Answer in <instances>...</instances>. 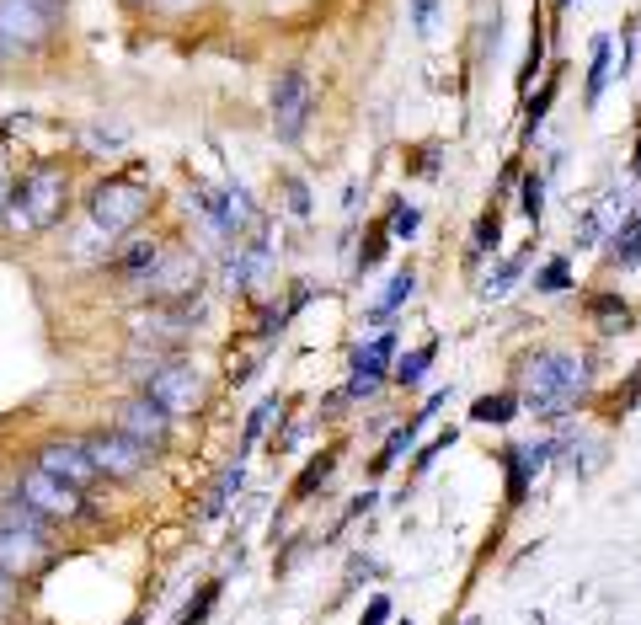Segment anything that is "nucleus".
I'll return each mask as SVG.
<instances>
[{"label": "nucleus", "instance_id": "1", "mask_svg": "<svg viewBox=\"0 0 641 625\" xmlns=\"http://www.w3.org/2000/svg\"><path fill=\"white\" fill-rule=\"evenodd\" d=\"M513 390L524 396V412H535L540 423H567L593 390V364L588 353L545 342V348L524 353V364L513 369Z\"/></svg>", "mask_w": 641, "mask_h": 625}, {"label": "nucleus", "instance_id": "2", "mask_svg": "<svg viewBox=\"0 0 641 625\" xmlns=\"http://www.w3.org/2000/svg\"><path fill=\"white\" fill-rule=\"evenodd\" d=\"M70 193V171L59 161H33L11 182V198H6V220L11 225H27V230H54L65 220V198Z\"/></svg>", "mask_w": 641, "mask_h": 625}, {"label": "nucleus", "instance_id": "3", "mask_svg": "<svg viewBox=\"0 0 641 625\" xmlns=\"http://www.w3.org/2000/svg\"><path fill=\"white\" fill-rule=\"evenodd\" d=\"M86 214H91L97 230H107V236H123V230H134L150 214V193L139 182H129V177H107V182L91 187Z\"/></svg>", "mask_w": 641, "mask_h": 625}, {"label": "nucleus", "instance_id": "4", "mask_svg": "<svg viewBox=\"0 0 641 625\" xmlns=\"http://www.w3.org/2000/svg\"><path fill=\"white\" fill-rule=\"evenodd\" d=\"M145 289H150V300L155 305H187V300H198V289H203V262L193 246H166L161 262L150 268L145 278Z\"/></svg>", "mask_w": 641, "mask_h": 625}, {"label": "nucleus", "instance_id": "5", "mask_svg": "<svg viewBox=\"0 0 641 625\" xmlns=\"http://www.w3.org/2000/svg\"><path fill=\"white\" fill-rule=\"evenodd\" d=\"M145 390L150 401H161L171 417H198L203 412V374L198 364H187V358H171V364H161L155 374H145Z\"/></svg>", "mask_w": 641, "mask_h": 625}, {"label": "nucleus", "instance_id": "6", "mask_svg": "<svg viewBox=\"0 0 641 625\" xmlns=\"http://www.w3.org/2000/svg\"><path fill=\"white\" fill-rule=\"evenodd\" d=\"M390 369H396V326H380V337L364 342L353 358H348V385L342 396L348 401H369L390 385Z\"/></svg>", "mask_w": 641, "mask_h": 625}, {"label": "nucleus", "instance_id": "7", "mask_svg": "<svg viewBox=\"0 0 641 625\" xmlns=\"http://www.w3.org/2000/svg\"><path fill=\"white\" fill-rule=\"evenodd\" d=\"M17 497H27L38 513H49L54 524H75V519H86V513H91L86 492L65 487V481H54L49 471H38V465H27V471L17 476Z\"/></svg>", "mask_w": 641, "mask_h": 625}, {"label": "nucleus", "instance_id": "8", "mask_svg": "<svg viewBox=\"0 0 641 625\" xmlns=\"http://www.w3.org/2000/svg\"><path fill=\"white\" fill-rule=\"evenodd\" d=\"M33 465H38V471H49L54 481H65V487H75V492H91L102 481L86 439H43L33 449Z\"/></svg>", "mask_w": 641, "mask_h": 625}, {"label": "nucleus", "instance_id": "9", "mask_svg": "<svg viewBox=\"0 0 641 625\" xmlns=\"http://www.w3.org/2000/svg\"><path fill=\"white\" fill-rule=\"evenodd\" d=\"M556 460V439H529V444H503L497 449V465H503V492H508V508H519L529 487L545 476V465Z\"/></svg>", "mask_w": 641, "mask_h": 625}, {"label": "nucleus", "instance_id": "10", "mask_svg": "<svg viewBox=\"0 0 641 625\" xmlns=\"http://www.w3.org/2000/svg\"><path fill=\"white\" fill-rule=\"evenodd\" d=\"M86 449H91V460H97V471H102L107 481H134V476H145L150 460H155V449L134 444L129 433H118V428L86 433Z\"/></svg>", "mask_w": 641, "mask_h": 625}, {"label": "nucleus", "instance_id": "11", "mask_svg": "<svg viewBox=\"0 0 641 625\" xmlns=\"http://www.w3.org/2000/svg\"><path fill=\"white\" fill-rule=\"evenodd\" d=\"M305 123H310V75L305 65H289L273 86V134L284 145H294L305 134Z\"/></svg>", "mask_w": 641, "mask_h": 625}, {"label": "nucleus", "instance_id": "12", "mask_svg": "<svg viewBox=\"0 0 641 625\" xmlns=\"http://www.w3.org/2000/svg\"><path fill=\"white\" fill-rule=\"evenodd\" d=\"M171 423H177V417H171L161 401H150L145 390H139V396H129V401L113 412V428L129 433V439L145 444V449H166V444H171Z\"/></svg>", "mask_w": 641, "mask_h": 625}, {"label": "nucleus", "instance_id": "13", "mask_svg": "<svg viewBox=\"0 0 641 625\" xmlns=\"http://www.w3.org/2000/svg\"><path fill=\"white\" fill-rule=\"evenodd\" d=\"M444 401H449V390H433V396L422 401V406H417L412 417H406L401 428H390V439H385V449H380V455L369 460V476H385V471H396V465H401V460H406V455H412V449H417V433H422V428L433 423V412H439Z\"/></svg>", "mask_w": 641, "mask_h": 625}, {"label": "nucleus", "instance_id": "14", "mask_svg": "<svg viewBox=\"0 0 641 625\" xmlns=\"http://www.w3.org/2000/svg\"><path fill=\"white\" fill-rule=\"evenodd\" d=\"M268 268H273V241H268V230H257V236L236 241V252L225 257L220 278H225V289H246V284H257Z\"/></svg>", "mask_w": 641, "mask_h": 625}, {"label": "nucleus", "instance_id": "15", "mask_svg": "<svg viewBox=\"0 0 641 625\" xmlns=\"http://www.w3.org/2000/svg\"><path fill=\"white\" fill-rule=\"evenodd\" d=\"M583 316L599 326L604 337L636 332V310H631V300H625V294H615V289H593L588 300H583Z\"/></svg>", "mask_w": 641, "mask_h": 625}, {"label": "nucleus", "instance_id": "16", "mask_svg": "<svg viewBox=\"0 0 641 625\" xmlns=\"http://www.w3.org/2000/svg\"><path fill=\"white\" fill-rule=\"evenodd\" d=\"M43 561H49V540L17 535V529H0V572H11V577H33Z\"/></svg>", "mask_w": 641, "mask_h": 625}, {"label": "nucleus", "instance_id": "17", "mask_svg": "<svg viewBox=\"0 0 641 625\" xmlns=\"http://www.w3.org/2000/svg\"><path fill=\"white\" fill-rule=\"evenodd\" d=\"M604 262L609 268H620V273H631L641 268V198L625 209V220L609 230V241H604Z\"/></svg>", "mask_w": 641, "mask_h": 625}, {"label": "nucleus", "instance_id": "18", "mask_svg": "<svg viewBox=\"0 0 641 625\" xmlns=\"http://www.w3.org/2000/svg\"><path fill=\"white\" fill-rule=\"evenodd\" d=\"M556 455L567 460L577 476H593L604 465V439L588 428H567V433H556Z\"/></svg>", "mask_w": 641, "mask_h": 625}, {"label": "nucleus", "instance_id": "19", "mask_svg": "<svg viewBox=\"0 0 641 625\" xmlns=\"http://www.w3.org/2000/svg\"><path fill=\"white\" fill-rule=\"evenodd\" d=\"M609 81H615V43L599 33V38L588 43V75H583V107H588V113L604 102Z\"/></svg>", "mask_w": 641, "mask_h": 625}, {"label": "nucleus", "instance_id": "20", "mask_svg": "<svg viewBox=\"0 0 641 625\" xmlns=\"http://www.w3.org/2000/svg\"><path fill=\"white\" fill-rule=\"evenodd\" d=\"M497 252H503V209H497V203H487V209L476 214V225H471L465 262H471V268H481V262H492Z\"/></svg>", "mask_w": 641, "mask_h": 625}, {"label": "nucleus", "instance_id": "21", "mask_svg": "<svg viewBox=\"0 0 641 625\" xmlns=\"http://www.w3.org/2000/svg\"><path fill=\"white\" fill-rule=\"evenodd\" d=\"M529 257H535V246H524V252H513V257H497L492 268L481 273V300H508V294L519 289Z\"/></svg>", "mask_w": 641, "mask_h": 625}, {"label": "nucleus", "instance_id": "22", "mask_svg": "<svg viewBox=\"0 0 641 625\" xmlns=\"http://www.w3.org/2000/svg\"><path fill=\"white\" fill-rule=\"evenodd\" d=\"M433 358H439V337H428V342H417V348L396 353V369H390V385H401V390H422V385H428V369H433Z\"/></svg>", "mask_w": 641, "mask_h": 625}, {"label": "nucleus", "instance_id": "23", "mask_svg": "<svg viewBox=\"0 0 641 625\" xmlns=\"http://www.w3.org/2000/svg\"><path fill=\"white\" fill-rule=\"evenodd\" d=\"M0 529H17V535L49 540V535H54V519H49V513H38L33 503H27V497L6 492V497H0Z\"/></svg>", "mask_w": 641, "mask_h": 625}, {"label": "nucleus", "instance_id": "24", "mask_svg": "<svg viewBox=\"0 0 641 625\" xmlns=\"http://www.w3.org/2000/svg\"><path fill=\"white\" fill-rule=\"evenodd\" d=\"M161 252H166V246L155 241V236H134V241L113 257V273H118V278H129V284H145L150 268L161 262Z\"/></svg>", "mask_w": 641, "mask_h": 625}, {"label": "nucleus", "instance_id": "25", "mask_svg": "<svg viewBox=\"0 0 641 625\" xmlns=\"http://www.w3.org/2000/svg\"><path fill=\"white\" fill-rule=\"evenodd\" d=\"M524 412V396H519V390H492V396H476L471 401V423H481V428H508L513 423V417H519Z\"/></svg>", "mask_w": 641, "mask_h": 625}, {"label": "nucleus", "instance_id": "26", "mask_svg": "<svg viewBox=\"0 0 641 625\" xmlns=\"http://www.w3.org/2000/svg\"><path fill=\"white\" fill-rule=\"evenodd\" d=\"M412 294H417V273H412V268H396V273H390V284L380 289V300L364 310V321H369V326H385L406 300H412Z\"/></svg>", "mask_w": 641, "mask_h": 625}, {"label": "nucleus", "instance_id": "27", "mask_svg": "<svg viewBox=\"0 0 641 625\" xmlns=\"http://www.w3.org/2000/svg\"><path fill=\"white\" fill-rule=\"evenodd\" d=\"M337 455H342V444H326L316 460L305 465L300 476H294V487H289V503H310V497H316L326 481H332V471H337Z\"/></svg>", "mask_w": 641, "mask_h": 625}, {"label": "nucleus", "instance_id": "28", "mask_svg": "<svg viewBox=\"0 0 641 625\" xmlns=\"http://www.w3.org/2000/svg\"><path fill=\"white\" fill-rule=\"evenodd\" d=\"M241 476H246V465H241V455H236V460H230L225 471H220V481L209 487V497L198 503V519H220V513L230 508V497L241 492Z\"/></svg>", "mask_w": 641, "mask_h": 625}, {"label": "nucleus", "instance_id": "29", "mask_svg": "<svg viewBox=\"0 0 641 625\" xmlns=\"http://www.w3.org/2000/svg\"><path fill=\"white\" fill-rule=\"evenodd\" d=\"M556 91H561V65L556 70H545V81H540V91L524 102V139H535L540 134V123L551 118V107H556Z\"/></svg>", "mask_w": 641, "mask_h": 625}, {"label": "nucleus", "instance_id": "30", "mask_svg": "<svg viewBox=\"0 0 641 625\" xmlns=\"http://www.w3.org/2000/svg\"><path fill=\"white\" fill-rule=\"evenodd\" d=\"M572 284H577V268H572V257H567V252L545 257L540 268H535V289H540V294H567Z\"/></svg>", "mask_w": 641, "mask_h": 625}, {"label": "nucleus", "instance_id": "31", "mask_svg": "<svg viewBox=\"0 0 641 625\" xmlns=\"http://www.w3.org/2000/svg\"><path fill=\"white\" fill-rule=\"evenodd\" d=\"M545 38H551V27L535 11V22H529V54H524V70H519V91L535 86V75H545Z\"/></svg>", "mask_w": 641, "mask_h": 625}, {"label": "nucleus", "instance_id": "32", "mask_svg": "<svg viewBox=\"0 0 641 625\" xmlns=\"http://www.w3.org/2000/svg\"><path fill=\"white\" fill-rule=\"evenodd\" d=\"M519 214L540 230V220H545V171H524L519 177Z\"/></svg>", "mask_w": 641, "mask_h": 625}, {"label": "nucleus", "instance_id": "33", "mask_svg": "<svg viewBox=\"0 0 641 625\" xmlns=\"http://www.w3.org/2000/svg\"><path fill=\"white\" fill-rule=\"evenodd\" d=\"M390 246H396V241H390V220H380V225H374V230H369V236H364V246H358V262H353V268H358V278H364V273H374V268H380V262H385V252H390Z\"/></svg>", "mask_w": 641, "mask_h": 625}, {"label": "nucleus", "instance_id": "34", "mask_svg": "<svg viewBox=\"0 0 641 625\" xmlns=\"http://www.w3.org/2000/svg\"><path fill=\"white\" fill-rule=\"evenodd\" d=\"M273 417H284V401H278V396L257 401L252 412H246V428H241V455H246V449H252V444L262 439V433H268V423H273Z\"/></svg>", "mask_w": 641, "mask_h": 625}, {"label": "nucleus", "instance_id": "35", "mask_svg": "<svg viewBox=\"0 0 641 625\" xmlns=\"http://www.w3.org/2000/svg\"><path fill=\"white\" fill-rule=\"evenodd\" d=\"M220 588H225V577H209V583L198 588V599H187L182 604V615H177V625H203L214 615V604H220Z\"/></svg>", "mask_w": 641, "mask_h": 625}, {"label": "nucleus", "instance_id": "36", "mask_svg": "<svg viewBox=\"0 0 641 625\" xmlns=\"http://www.w3.org/2000/svg\"><path fill=\"white\" fill-rule=\"evenodd\" d=\"M636 406H641V364H636L631 374H625V385L615 390V396H609V406H604V417H609V423H625V417H631Z\"/></svg>", "mask_w": 641, "mask_h": 625}, {"label": "nucleus", "instance_id": "37", "mask_svg": "<svg viewBox=\"0 0 641 625\" xmlns=\"http://www.w3.org/2000/svg\"><path fill=\"white\" fill-rule=\"evenodd\" d=\"M385 220H390V241H412L422 230V209H417V203H406V198H396Z\"/></svg>", "mask_w": 641, "mask_h": 625}, {"label": "nucleus", "instance_id": "38", "mask_svg": "<svg viewBox=\"0 0 641 625\" xmlns=\"http://www.w3.org/2000/svg\"><path fill=\"white\" fill-rule=\"evenodd\" d=\"M455 439H460V428H439V433H433V439H428V444H422V449H417V460H412V471H417V476H428V471H433V465H439V455H449V449H455Z\"/></svg>", "mask_w": 641, "mask_h": 625}, {"label": "nucleus", "instance_id": "39", "mask_svg": "<svg viewBox=\"0 0 641 625\" xmlns=\"http://www.w3.org/2000/svg\"><path fill=\"white\" fill-rule=\"evenodd\" d=\"M278 187H284V209L294 214V220H310V187L294 177V171H284V177H278Z\"/></svg>", "mask_w": 641, "mask_h": 625}, {"label": "nucleus", "instance_id": "40", "mask_svg": "<svg viewBox=\"0 0 641 625\" xmlns=\"http://www.w3.org/2000/svg\"><path fill=\"white\" fill-rule=\"evenodd\" d=\"M636 38H641V22H636V17H625V43H620V65H615L620 81L636 70Z\"/></svg>", "mask_w": 641, "mask_h": 625}, {"label": "nucleus", "instance_id": "41", "mask_svg": "<svg viewBox=\"0 0 641 625\" xmlns=\"http://www.w3.org/2000/svg\"><path fill=\"white\" fill-rule=\"evenodd\" d=\"M390 615H396V599L390 593H369L364 615H358V625H390Z\"/></svg>", "mask_w": 641, "mask_h": 625}, {"label": "nucleus", "instance_id": "42", "mask_svg": "<svg viewBox=\"0 0 641 625\" xmlns=\"http://www.w3.org/2000/svg\"><path fill=\"white\" fill-rule=\"evenodd\" d=\"M17 604H22V577L0 572V620H11V615H17Z\"/></svg>", "mask_w": 641, "mask_h": 625}, {"label": "nucleus", "instance_id": "43", "mask_svg": "<svg viewBox=\"0 0 641 625\" xmlns=\"http://www.w3.org/2000/svg\"><path fill=\"white\" fill-rule=\"evenodd\" d=\"M417 171V177H439V145H422V150H412V161H406Z\"/></svg>", "mask_w": 641, "mask_h": 625}, {"label": "nucleus", "instance_id": "44", "mask_svg": "<svg viewBox=\"0 0 641 625\" xmlns=\"http://www.w3.org/2000/svg\"><path fill=\"white\" fill-rule=\"evenodd\" d=\"M406 11H412V27H417V33H433V11H439V0H412Z\"/></svg>", "mask_w": 641, "mask_h": 625}, {"label": "nucleus", "instance_id": "45", "mask_svg": "<svg viewBox=\"0 0 641 625\" xmlns=\"http://www.w3.org/2000/svg\"><path fill=\"white\" fill-rule=\"evenodd\" d=\"M374 503H380V492H364V497H353V508H348V519H358V513H369Z\"/></svg>", "mask_w": 641, "mask_h": 625}, {"label": "nucleus", "instance_id": "46", "mask_svg": "<svg viewBox=\"0 0 641 625\" xmlns=\"http://www.w3.org/2000/svg\"><path fill=\"white\" fill-rule=\"evenodd\" d=\"M631 177L641 182V134H636V150H631Z\"/></svg>", "mask_w": 641, "mask_h": 625}, {"label": "nucleus", "instance_id": "47", "mask_svg": "<svg viewBox=\"0 0 641 625\" xmlns=\"http://www.w3.org/2000/svg\"><path fill=\"white\" fill-rule=\"evenodd\" d=\"M6 198H11V182H6V171H0V220H6Z\"/></svg>", "mask_w": 641, "mask_h": 625}, {"label": "nucleus", "instance_id": "48", "mask_svg": "<svg viewBox=\"0 0 641 625\" xmlns=\"http://www.w3.org/2000/svg\"><path fill=\"white\" fill-rule=\"evenodd\" d=\"M11 54H17V49H11V43H6V38H0V65H6V59H11Z\"/></svg>", "mask_w": 641, "mask_h": 625}, {"label": "nucleus", "instance_id": "49", "mask_svg": "<svg viewBox=\"0 0 641 625\" xmlns=\"http://www.w3.org/2000/svg\"><path fill=\"white\" fill-rule=\"evenodd\" d=\"M551 6H556V11H567V6H577V0H551Z\"/></svg>", "mask_w": 641, "mask_h": 625}, {"label": "nucleus", "instance_id": "50", "mask_svg": "<svg viewBox=\"0 0 641 625\" xmlns=\"http://www.w3.org/2000/svg\"><path fill=\"white\" fill-rule=\"evenodd\" d=\"M460 625H481V620H476V615H471V620H460Z\"/></svg>", "mask_w": 641, "mask_h": 625}, {"label": "nucleus", "instance_id": "51", "mask_svg": "<svg viewBox=\"0 0 641 625\" xmlns=\"http://www.w3.org/2000/svg\"><path fill=\"white\" fill-rule=\"evenodd\" d=\"M396 625H412V620H396Z\"/></svg>", "mask_w": 641, "mask_h": 625}]
</instances>
